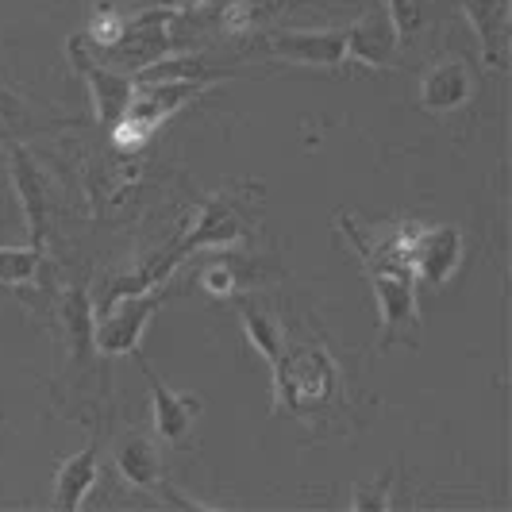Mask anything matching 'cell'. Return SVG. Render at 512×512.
<instances>
[{"instance_id":"obj_1","label":"cell","mask_w":512,"mask_h":512,"mask_svg":"<svg viewBox=\"0 0 512 512\" xmlns=\"http://www.w3.org/2000/svg\"><path fill=\"white\" fill-rule=\"evenodd\" d=\"M255 205H258V185H231V189H220V193L205 197L201 208H197V220L181 231L178 243H170L162 255H154L151 262L139 266L135 274L116 278V282L108 285L104 297L116 301V297H131V293L162 289L166 278H170L189 255L239 243L243 235L255 231Z\"/></svg>"},{"instance_id":"obj_2","label":"cell","mask_w":512,"mask_h":512,"mask_svg":"<svg viewBox=\"0 0 512 512\" xmlns=\"http://www.w3.org/2000/svg\"><path fill=\"white\" fill-rule=\"evenodd\" d=\"M339 231L347 235V243L355 247L362 270L370 278L374 301H378V324H382V347L393 339H405L420 328V278L412 258L393 243L389 228L366 231L362 224H355L351 216H339Z\"/></svg>"},{"instance_id":"obj_3","label":"cell","mask_w":512,"mask_h":512,"mask_svg":"<svg viewBox=\"0 0 512 512\" xmlns=\"http://www.w3.org/2000/svg\"><path fill=\"white\" fill-rule=\"evenodd\" d=\"M270 378H274V412L324 416L343 397L339 362L324 343L285 339L282 355L270 362Z\"/></svg>"},{"instance_id":"obj_4","label":"cell","mask_w":512,"mask_h":512,"mask_svg":"<svg viewBox=\"0 0 512 512\" xmlns=\"http://www.w3.org/2000/svg\"><path fill=\"white\" fill-rule=\"evenodd\" d=\"M205 89H212V81H135V93H131L128 108L112 128V143L116 151H143L151 143V135L170 116H178L185 104H193Z\"/></svg>"},{"instance_id":"obj_5","label":"cell","mask_w":512,"mask_h":512,"mask_svg":"<svg viewBox=\"0 0 512 512\" xmlns=\"http://www.w3.org/2000/svg\"><path fill=\"white\" fill-rule=\"evenodd\" d=\"M162 289L151 293H131V297H116L108 301L104 312L93 320V347L116 359V355H139V343L147 335V324L154 320V312L162 308Z\"/></svg>"},{"instance_id":"obj_6","label":"cell","mask_w":512,"mask_h":512,"mask_svg":"<svg viewBox=\"0 0 512 512\" xmlns=\"http://www.w3.org/2000/svg\"><path fill=\"white\" fill-rule=\"evenodd\" d=\"M166 54H174V12L158 8V12H143V16L128 20L124 35L116 39V47L104 51V58L120 74H143Z\"/></svg>"},{"instance_id":"obj_7","label":"cell","mask_w":512,"mask_h":512,"mask_svg":"<svg viewBox=\"0 0 512 512\" xmlns=\"http://www.w3.org/2000/svg\"><path fill=\"white\" fill-rule=\"evenodd\" d=\"M262 51L289 66L335 70L347 58V27H274L262 35Z\"/></svg>"},{"instance_id":"obj_8","label":"cell","mask_w":512,"mask_h":512,"mask_svg":"<svg viewBox=\"0 0 512 512\" xmlns=\"http://www.w3.org/2000/svg\"><path fill=\"white\" fill-rule=\"evenodd\" d=\"M70 62H74V70L81 74V81L89 85V97H93V112H97V120L101 124H116L120 116H124V108H128L131 93H135V81L131 74H120V70H112V66H104L93 58L89 51V43L74 35L70 43Z\"/></svg>"},{"instance_id":"obj_9","label":"cell","mask_w":512,"mask_h":512,"mask_svg":"<svg viewBox=\"0 0 512 512\" xmlns=\"http://www.w3.org/2000/svg\"><path fill=\"white\" fill-rule=\"evenodd\" d=\"M8 170H12V185H16V197H20L27 235L43 251L47 228H51V189H47V178H43V170L35 166V158L20 143H8Z\"/></svg>"},{"instance_id":"obj_10","label":"cell","mask_w":512,"mask_h":512,"mask_svg":"<svg viewBox=\"0 0 512 512\" xmlns=\"http://www.w3.org/2000/svg\"><path fill=\"white\" fill-rule=\"evenodd\" d=\"M397 47H401V35H397L382 0L362 16L359 24L347 27V58H355L370 70L397 66Z\"/></svg>"},{"instance_id":"obj_11","label":"cell","mask_w":512,"mask_h":512,"mask_svg":"<svg viewBox=\"0 0 512 512\" xmlns=\"http://www.w3.org/2000/svg\"><path fill=\"white\" fill-rule=\"evenodd\" d=\"M466 20L478 35L482 62L489 70H509L512 47V4L509 0H459Z\"/></svg>"},{"instance_id":"obj_12","label":"cell","mask_w":512,"mask_h":512,"mask_svg":"<svg viewBox=\"0 0 512 512\" xmlns=\"http://www.w3.org/2000/svg\"><path fill=\"white\" fill-rule=\"evenodd\" d=\"M462 231L451 224H424L420 239H416V278L428 285H447L462 266Z\"/></svg>"},{"instance_id":"obj_13","label":"cell","mask_w":512,"mask_h":512,"mask_svg":"<svg viewBox=\"0 0 512 512\" xmlns=\"http://www.w3.org/2000/svg\"><path fill=\"white\" fill-rule=\"evenodd\" d=\"M139 362V370H143V378L151 382V397H154V436L166 439V443H181V439L189 436V428H193V420L205 412V401L201 397H193V393H174L170 385L162 382L158 374H154L151 366L143 359Z\"/></svg>"},{"instance_id":"obj_14","label":"cell","mask_w":512,"mask_h":512,"mask_svg":"<svg viewBox=\"0 0 512 512\" xmlns=\"http://www.w3.org/2000/svg\"><path fill=\"white\" fill-rule=\"evenodd\" d=\"M470 93H474V77L466 70V62L462 58H443L420 81V108L432 112V116H443V112L462 108L470 101Z\"/></svg>"},{"instance_id":"obj_15","label":"cell","mask_w":512,"mask_h":512,"mask_svg":"<svg viewBox=\"0 0 512 512\" xmlns=\"http://www.w3.org/2000/svg\"><path fill=\"white\" fill-rule=\"evenodd\" d=\"M97 466H101V439L93 436V443L85 451H77L70 459L58 462V474H54V509L77 512L81 501L89 497V489L97 482Z\"/></svg>"},{"instance_id":"obj_16","label":"cell","mask_w":512,"mask_h":512,"mask_svg":"<svg viewBox=\"0 0 512 512\" xmlns=\"http://www.w3.org/2000/svg\"><path fill=\"white\" fill-rule=\"evenodd\" d=\"M116 470L135 489H162V459H158L151 439L139 436V432L120 439V447H116Z\"/></svg>"},{"instance_id":"obj_17","label":"cell","mask_w":512,"mask_h":512,"mask_svg":"<svg viewBox=\"0 0 512 512\" xmlns=\"http://www.w3.org/2000/svg\"><path fill=\"white\" fill-rule=\"evenodd\" d=\"M239 324H243V335L251 339V347H255L258 355L266 359V366L282 355V343H285V328L278 324V316L270 312L266 305H258V301H239Z\"/></svg>"},{"instance_id":"obj_18","label":"cell","mask_w":512,"mask_h":512,"mask_svg":"<svg viewBox=\"0 0 512 512\" xmlns=\"http://www.w3.org/2000/svg\"><path fill=\"white\" fill-rule=\"evenodd\" d=\"M93 320H97V312H93V301H89V289L74 285L66 293V301H62V324H66V335H70V347H74L77 359L93 347Z\"/></svg>"},{"instance_id":"obj_19","label":"cell","mask_w":512,"mask_h":512,"mask_svg":"<svg viewBox=\"0 0 512 512\" xmlns=\"http://www.w3.org/2000/svg\"><path fill=\"white\" fill-rule=\"evenodd\" d=\"M43 266L39 247H0V285H31Z\"/></svg>"},{"instance_id":"obj_20","label":"cell","mask_w":512,"mask_h":512,"mask_svg":"<svg viewBox=\"0 0 512 512\" xmlns=\"http://www.w3.org/2000/svg\"><path fill=\"white\" fill-rule=\"evenodd\" d=\"M124 16L108 4V0H101L97 8H93V16H89V27H85V43L93 47V51H108V47H116V39L124 35Z\"/></svg>"},{"instance_id":"obj_21","label":"cell","mask_w":512,"mask_h":512,"mask_svg":"<svg viewBox=\"0 0 512 512\" xmlns=\"http://www.w3.org/2000/svg\"><path fill=\"white\" fill-rule=\"evenodd\" d=\"M389 20L397 27L401 43L405 39H416L424 27H428V16H432V0H382Z\"/></svg>"},{"instance_id":"obj_22","label":"cell","mask_w":512,"mask_h":512,"mask_svg":"<svg viewBox=\"0 0 512 512\" xmlns=\"http://www.w3.org/2000/svg\"><path fill=\"white\" fill-rule=\"evenodd\" d=\"M24 131H35L31 116H27V104L20 97H12L8 89H0V139L16 143V135Z\"/></svg>"},{"instance_id":"obj_23","label":"cell","mask_w":512,"mask_h":512,"mask_svg":"<svg viewBox=\"0 0 512 512\" xmlns=\"http://www.w3.org/2000/svg\"><path fill=\"white\" fill-rule=\"evenodd\" d=\"M201 285L212 297H235V266L228 262H212L205 274H201Z\"/></svg>"},{"instance_id":"obj_24","label":"cell","mask_w":512,"mask_h":512,"mask_svg":"<svg viewBox=\"0 0 512 512\" xmlns=\"http://www.w3.org/2000/svg\"><path fill=\"white\" fill-rule=\"evenodd\" d=\"M389 505V478H378L374 489H355V497H351V509H385Z\"/></svg>"}]
</instances>
